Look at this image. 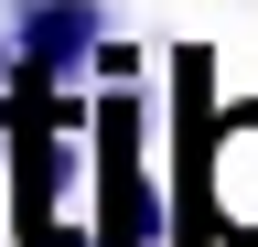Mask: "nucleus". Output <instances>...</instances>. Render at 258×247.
Instances as JSON below:
<instances>
[{
    "label": "nucleus",
    "instance_id": "f257e3e1",
    "mask_svg": "<svg viewBox=\"0 0 258 247\" xmlns=\"http://www.w3.org/2000/svg\"><path fill=\"white\" fill-rule=\"evenodd\" d=\"M172 108L194 140L172 247H258V97L205 108V43H172Z\"/></svg>",
    "mask_w": 258,
    "mask_h": 247
},
{
    "label": "nucleus",
    "instance_id": "7ed1b4c3",
    "mask_svg": "<svg viewBox=\"0 0 258 247\" xmlns=\"http://www.w3.org/2000/svg\"><path fill=\"white\" fill-rule=\"evenodd\" d=\"M11 33H22V75H11V86L32 97V86L86 75V54H97V33H108V11H97V0H22ZM11 86H0V97H11Z\"/></svg>",
    "mask_w": 258,
    "mask_h": 247
},
{
    "label": "nucleus",
    "instance_id": "423d86ee",
    "mask_svg": "<svg viewBox=\"0 0 258 247\" xmlns=\"http://www.w3.org/2000/svg\"><path fill=\"white\" fill-rule=\"evenodd\" d=\"M76 247H108V236H76Z\"/></svg>",
    "mask_w": 258,
    "mask_h": 247
},
{
    "label": "nucleus",
    "instance_id": "f03ea898",
    "mask_svg": "<svg viewBox=\"0 0 258 247\" xmlns=\"http://www.w3.org/2000/svg\"><path fill=\"white\" fill-rule=\"evenodd\" d=\"M86 140H97V236L108 247L172 236V204H161V183H151V86H97Z\"/></svg>",
    "mask_w": 258,
    "mask_h": 247
},
{
    "label": "nucleus",
    "instance_id": "20e7f679",
    "mask_svg": "<svg viewBox=\"0 0 258 247\" xmlns=\"http://www.w3.org/2000/svg\"><path fill=\"white\" fill-rule=\"evenodd\" d=\"M86 75H97V86H151V54H140V43H118V33H97Z\"/></svg>",
    "mask_w": 258,
    "mask_h": 247
},
{
    "label": "nucleus",
    "instance_id": "39448f33",
    "mask_svg": "<svg viewBox=\"0 0 258 247\" xmlns=\"http://www.w3.org/2000/svg\"><path fill=\"white\" fill-rule=\"evenodd\" d=\"M22 75V33H0V86H11Z\"/></svg>",
    "mask_w": 258,
    "mask_h": 247
}]
</instances>
